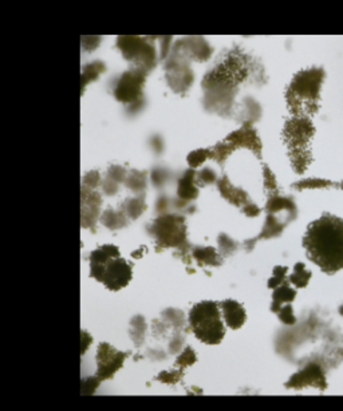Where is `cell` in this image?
<instances>
[{
	"label": "cell",
	"instance_id": "1",
	"mask_svg": "<svg viewBox=\"0 0 343 411\" xmlns=\"http://www.w3.org/2000/svg\"><path fill=\"white\" fill-rule=\"evenodd\" d=\"M267 75L263 65L240 47H232L217 58L204 75L203 105L209 113L229 116L236 107V95L243 86H263Z\"/></svg>",
	"mask_w": 343,
	"mask_h": 411
},
{
	"label": "cell",
	"instance_id": "2",
	"mask_svg": "<svg viewBox=\"0 0 343 411\" xmlns=\"http://www.w3.org/2000/svg\"><path fill=\"white\" fill-rule=\"evenodd\" d=\"M303 247L325 274L332 275L343 269L342 219L326 213L311 222L303 237Z\"/></svg>",
	"mask_w": 343,
	"mask_h": 411
},
{
	"label": "cell",
	"instance_id": "3",
	"mask_svg": "<svg viewBox=\"0 0 343 411\" xmlns=\"http://www.w3.org/2000/svg\"><path fill=\"white\" fill-rule=\"evenodd\" d=\"M325 78L322 67L304 69L294 75L285 90V102L292 116L311 117L318 112Z\"/></svg>",
	"mask_w": 343,
	"mask_h": 411
},
{
	"label": "cell",
	"instance_id": "4",
	"mask_svg": "<svg viewBox=\"0 0 343 411\" xmlns=\"http://www.w3.org/2000/svg\"><path fill=\"white\" fill-rule=\"evenodd\" d=\"M91 276L102 281L112 291H120L132 279V267L120 257L119 248L104 245L94 250L90 257Z\"/></svg>",
	"mask_w": 343,
	"mask_h": 411
},
{
	"label": "cell",
	"instance_id": "5",
	"mask_svg": "<svg viewBox=\"0 0 343 411\" xmlns=\"http://www.w3.org/2000/svg\"><path fill=\"white\" fill-rule=\"evenodd\" d=\"M315 128L310 117L294 116L285 122L283 137L287 147L292 154V161L299 172H302L310 161V142Z\"/></svg>",
	"mask_w": 343,
	"mask_h": 411
},
{
	"label": "cell",
	"instance_id": "6",
	"mask_svg": "<svg viewBox=\"0 0 343 411\" xmlns=\"http://www.w3.org/2000/svg\"><path fill=\"white\" fill-rule=\"evenodd\" d=\"M189 323L196 338L207 344H219L225 335L220 311L215 302H201L191 309Z\"/></svg>",
	"mask_w": 343,
	"mask_h": 411
},
{
	"label": "cell",
	"instance_id": "7",
	"mask_svg": "<svg viewBox=\"0 0 343 411\" xmlns=\"http://www.w3.org/2000/svg\"><path fill=\"white\" fill-rule=\"evenodd\" d=\"M157 38L149 36H135V35H122L117 38L116 46L120 50L122 57L132 66L152 72L161 57L156 48L154 41Z\"/></svg>",
	"mask_w": 343,
	"mask_h": 411
},
{
	"label": "cell",
	"instance_id": "8",
	"mask_svg": "<svg viewBox=\"0 0 343 411\" xmlns=\"http://www.w3.org/2000/svg\"><path fill=\"white\" fill-rule=\"evenodd\" d=\"M148 72L132 66L116 79L113 85V95L119 102L135 106L142 101V90L147 82Z\"/></svg>",
	"mask_w": 343,
	"mask_h": 411
},
{
	"label": "cell",
	"instance_id": "9",
	"mask_svg": "<svg viewBox=\"0 0 343 411\" xmlns=\"http://www.w3.org/2000/svg\"><path fill=\"white\" fill-rule=\"evenodd\" d=\"M165 79L168 86L176 94L185 95L194 82V73L191 62L169 53L165 59Z\"/></svg>",
	"mask_w": 343,
	"mask_h": 411
},
{
	"label": "cell",
	"instance_id": "10",
	"mask_svg": "<svg viewBox=\"0 0 343 411\" xmlns=\"http://www.w3.org/2000/svg\"><path fill=\"white\" fill-rule=\"evenodd\" d=\"M236 147H248L257 156L260 154V150H262L260 140L250 125H244L243 129L231 133L223 142L216 145V147L210 151V156L216 159L217 161H223L224 159L229 153H232Z\"/></svg>",
	"mask_w": 343,
	"mask_h": 411
},
{
	"label": "cell",
	"instance_id": "11",
	"mask_svg": "<svg viewBox=\"0 0 343 411\" xmlns=\"http://www.w3.org/2000/svg\"><path fill=\"white\" fill-rule=\"evenodd\" d=\"M170 53L189 62L203 63L213 55V48L203 36H182L172 44Z\"/></svg>",
	"mask_w": 343,
	"mask_h": 411
},
{
	"label": "cell",
	"instance_id": "12",
	"mask_svg": "<svg viewBox=\"0 0 343 411\" xmlns=\"http://www.w3.org/2000/svg\"><path fill=\"white\" fill-rule=\"evenodd\" d=\"M154 232L163 247H176L185 237L184 220L176 216H165L154 224Z\"/></svg>",
	"mask_w": 343,
	"mask_h": 411
},
{
	"label": "cell",
	"instance_id": "13",
	"mask_svg": "<svg viewBox=\"0 0 343 411\" xmlns=\"http://www.w3.org/2000/svg\"><path fill=\"white\" fill-rule=\"evenodd\" d=\"M285 386L288 389H303L313 386L316 389L325 390L328 387V381L325 371L318 363H309L306 368L294 374Z\"/></svg>",
	"mask_w": 343,
	"mask_h": 411
},
{
	"label": "cell",
	"instance_id": "14",
	"mask_svg": "<svg viewBox=\"0 0 343 411\" xmlns=\"http://www.w3.org/2000/svg\"><path fill=\"white\" fill-rule=\"evenodd\" d=\"M98 378L107 379L112 378V375L116 374V371L122 366L125 361V355L114 350L112 346L102 343L98 349Z\"/></svg>",
	"mask_w": 343,
	"mask_h": 411
},
{
	"label": "cell",
	"instance_id": "15",
	"mask_svg": "<svg viewBox=\"0 0 343 411\" xmlns=\"http://www.w3.org/2000/svg\"><path fill=\"white\" fill-rule=\"evenodd\" d=\"M222 309H223L224 319L231 328L238 330L246 322V311L238 302L224 300L222 303Z\"/></svg>",
	"mask_w": 343,
	"mask_h": 411
},
{
	"label": "cell",
	"instance_id": "16",
	"mask_svg": "<svg viewBox=\"0 0 343 411\" xmlns=\"http://www.w3.org/2000/svg\"><path fill=\"white\" fill-rule=\"evenodd\" d=\"M106 72V65L101 60H94L83 66L82 74H81V86H82V94L85 93V88L89 86L91 82L97 81L102 74Z\"/></svg>",
	"mask_w": 343,
	"mask_h": 411
},
{
	"label": "cell",
	"instance_id": "17",
	"mask_svg": "<svg viewBox=\"0 0 343 411\" xmlns=\"http://www.w3.org/2000/svg\"><path fill=\"white\" fill-rule=\"evenodd\" d=\"M239 110L240 118L246 122V125H250L251 122L256 121L257 118L260 117V105L253 100L251 97L244 98L239 105H236V107Z\"/></svg>",
	"mask_w": 343,
	"mask_h": 411
},
{
	"label": "cell",
	"instance_id": "18",
	"mask_svg": "<svg viewBox=\"0 0 343 411\" xmlns=\"http://www.w3.org/2000/svg\"><path fill=\"white\" fill-rule=\"evenodd\" d=\"M295 296H297V291H294L292 288L288 287L287 283H284L281 287H276V291L274 292V296H272L274 303H272L271 309L274 312H279V309H282V304L292 302L295 299Z\"/></svg>",
	"mask_w": 343,
	"mask_h": 411
},
{
	"label": "cell",
	"instance_id": "19",
	"mask_svg": "<svg viewBox=\"0 0 343 411\" xmlns=\"http://www.w3.org/2000/svg\"><path fill=\"white\" fill-rule=\"evenodd\" d=\"M311 279V272L306 269V265L298 263L294 268V274L290 276V281L295 284L298 288H304Z\"/></svg>",
	"mask_w": 343,
	"mask_h": 411
},
{
	"label": "cell",
	"instance_id": "20",
	"mask_svg": "<svg viewBox=\"0 0 343 411\" xmlns=\"http://www.w3.org/2000/svg\"><path fill=\"white\" fill-rule=\"evenodd\" d=\"M194 176L192 172H187L184 178H181L179 188L180 197L189 200V198H194L197 196V191L194 189Z\"/></svg>",
	"mask_w": 343,
	"mask_h": 411
},
{
	"label": "cell",
	"instance_id": "21",
	"mask_svg": "<svg viewBox=\"0 0 343 411\" xmlns=\"http://www.w3.org/2000/svg\"><path fill=\"white\" fill-rule=\"evenodd\" d=\"M194 256L199 262H204V264L209 265H219L220 264V260H219V256L216 255V252L213 248H201V250H194Z\"/></svg>",
	"mask_w": 343,
	"mask_h": 411
},
{
	"label": "cell",
	"instance_id": "22",
	"mask_svg": "<svg viewBox=\"0 0 343 411\" xmlns=\"http://www.w3.org/2000/svg\"><path fill=\"white\" fill-rule=\"evenodd\" d=\"M208 157H210V150H196L188 156V162L192 168L200 166L203 162L206 161Z\"/></svg>",
	"mask_w": 343,
	"mask_h": 411
},
{
	"label": "cell",
	"instance_id": "23",
	"mask_svg": "<svg viewBox=\"0 0 343 411\" xmlns=\"http://www.w3.org/2000/svg\"><path fill=\"white\" fill-rule=\"evenodd\" d=\"M285 275H287L285 267H276L274 269V276L269 281V288H276L278 285H281L283 283V280L285 279Z\"/></svg>",
	"mask_w": 343,
	"mask_h": 411
},
{
	"label": "cell",
	"instance_id": "24",
	"mask_svg": "<svg viewBox=\"0 0 343 411\" xmlns=\"http://www.w3.org/2000/svg\"><path fill=\"white\" fill-rule=\"evenodd\" d=\"M101 43V36H82V48L83 51L91 53Z\"/></svg>",
	"mask_w": 343,
	"mask_h": 411
},
{
	"label": "cell",
	"instance_id": "25",
	"mask_svg": "<svg viewBox=\"0 0 343 411\" xmlns=\"http://www.w3.org/2000/svg\"><path fill=\"white\" fill-rule=\"evenodd\" d=\"M279 318H281V321L285 324H295L297 323V318L294 316V314H292V307L290 306V304H287V306H284L282 309H279Z\"/></svg>",
	"mask_w": 343,
	"mask_h": 411
},
{
	"label": "cell",
	"instance_id": "26",
	"mask_svg": "<svg viewBox=\"0 0 343 411\" xmlns=\"http://www.w3.org/2000/svg\"><path fill=\"white\" fill-rule=\"evenodd\" d=\"M194 361H196V356H194V353L188 347L187 350H185V353H182L181 356L179 358V361H177V363H182V365H192Z\"/></svg>",
	"mask_w": 343,
	"mask_h": 411
},
{
	"label": "cell",
	"instance_id": "27",
	"mask_svg": "<svg viewBox=\"0 0 343 411\" xmlns=\"http://www.w3.org/2000/svg\"><path fill=\"white\" fill-rule=\"evenodd\" d=\"M201 178L204 180V182H210V181H213L215 180V175H213V172L212 170H209V169H206L204 172H201Z\"/></svg>",
	"mask_w": 343,
	"mask_h": 411
},
{
	"label": "cell",
	"instance_id": "28",
	"mask_svg": "<svg viewBox=\"0 0 343 411\" xmlns=\"http://www.w3.org/2000/svg\"><path fill=\"white\" fill-rule=\"evenodd\" d=\"M259 212H260V210H259V209H257V208H256L254 204H253V206H248V208H246V213H247L248 216H253V217L256 216V215H259Z\"/></svg>",
	"mask_w": 343,
	"mask_h": 411
},
{
	"label": "cell",
	"instance_id": "29",
	"mask_svg": "<svg viewBox=\"0 0 343 411\" xmlns=\"http://www.w3.org/2000/svg\"><path fill=\"white\" fill-rule=\"evenodd\" d=\"M339 314H341V315H342L343 316V306H341V307H339Z\"/></svg>",
	"mask_w": 343,
	"mask_h": 411
}]
</instances>
